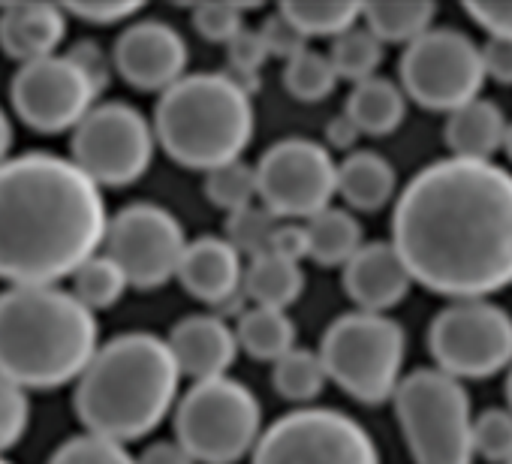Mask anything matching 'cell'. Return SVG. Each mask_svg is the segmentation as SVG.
<instances>
[{"mask_svg": "<svg viewBox=\"0 0 512 464\" xmlns=\"http://www.w3.org/2000/svg\"><path fill=\"white\" fill-rule=\"evenodd\" d=\"M142 4H64L67 13H73L76 19L88 22V25H118L130 16L139 13Z\"/></svg>", "mask_w": 512, "mask_h": 464, "instance_id": "obj_43", "label": "cell"}, {"mask_svg": "<svg viewBox=\"0 0 512 464\" xmlns=\"http://www.w3.org/2000/svg\"><path fill=\"white\" fill-rule=\"evenodd\" d=\"M473 446L476 455L494 464L512 461V410L491 407L473 422Z\"/></svg>", "mask_w": 512, "mask_h": 464, "instance_id": "obj_36", "label": "cell"}, {"mask_svg": "<svg viewBox=\"0 0 512 464\" xmlns=\"http://www.w3.org/2000/svg\"><path fill=\"white\" fill-rule=\"evenodd\" d=\"M100 184L73 160L28 151L0 166V278L13 287H55L106 242Z\"/></svg>", "mask_w": 512, "mask_h": 464, "instance_id": "obj_2", "label": "cell"}, {"mask_svg": "<svg viewBox=\"0 0 512 464\" xmlns=\"http://www.w3.org/2000/svg\"><path fill=\"white\" fill-rule=\"evenodd\" d=\"M281 13L296 25V31L311 40V37H332L338 40L341 34L353 31L362 19V4H281Z\"/></svg>", "mask_w": 512, "mask_h": 464, "instance_id": "obj_31", "label": "cell"}, {"mask_svg": "<svg viewBox=\"0 0 512 464\" xmlns=\"http://www.w3.org/2000/svg\"><path fill=\"white\" fill-rule=\"evenodd\" d=\"M392 245L413 281L455 302L512 284V175L491 160L446 157L404 187Z\"/></svg>", "mask_w": 512, "mask_h": 464, "instance_id": "obj_1", "label": "cell"}, {"mask_svg": "<svg viewBox=\"0 0 512 464\" xmlns=\"http://www.w3.org/2000/svg\"><path fill=\"white\" fill-rule=\"evenodd\" d=\"M10 148H13V124H10L7 112L0 109V166L10 160Z\"/></svg>", "mask_w": 512, "mask_h": 464, "instance_id": "obj_48", "label": "cell"}, {"mask_svg": "<svg viewBox=\"0 0 512 464\" xmlns=\"http://www.w3.org/2000/svg\"><path fill=\"white\" fill-rule=\"evenodd\" d=\"M136 464H196V458L178 440H157L142 449Z\"/></svg>", "mask_w": 512, "mask_h": 464, "instance_id": "obj_46", "label": "cell"}, {"mask_svg": "<svg viewBox=\"0 0 512 464\" xmlns=\"http://www.w3.org/2000/svg\"><path fill=\"white\" fill-rule=\"evenodd\" d=\"M193 28L211 43H232L241 28V4H196Z\"/></svg>", "mask_w": 512, "mask_h": 464, "instance_id": "obj_38", "label": "cell"}, {"mask_svg": "<svg viewBox=\"0 0 512 464\" xmlns=\"http://www.w3.org/2000/svg\"><path fill=\"white\" fill-rule=\"evenodd\" d=\"M97 97V85L70 55H52L25 64L10 85V100L22 124L46 136L76 130L97 106Z\"/></svg>", "mask_w": 512, "mask_h": 464, "instance_id": "obj_15", "label": "cell"}, {"mask_svg": "<svg viewBox=\"0 0 512 464\" xmlns=\"http://www.w3.org/2000/svg\"><path fill=\"white\" fill-rule=\"evenodd\" d=\"M260 437L263 407L232 377L193 383L175 407V440L199 464H235L256 449Z\"/></svg>", "mask_w": 512, "mask_h": 464, "instance_id": "obj_8", "label": "cell"}, {"mask_svg": "<svg viewBox=\"0 0 512 464\" xmlns=\"http://www.w3.org/2000/svg\"><path fill=\"white\" fill-rule=\"evenodd\" d=\"M437 16L434 4L413 0V4H362L365 28L380 43H416L431 31V22Z\"/></svg>", "mask_w": 512, "mask_h": 464, "instance_id": "obj_27", "label": "cell"}, {"mask_svg": "<svg viewBox=\"0 0 512 464\" xmlns=\"http://www.w3.org/2000/svg\"><path fill=\"white\" fill-rule=\"evenodd\" d=\"M253 464H380V452L353 416L329 407H305L275 419L263 431Z\"/></svg>", "mask_w": 512, "mask_h": 464, "instance_id": "obj_9", "label": "cell"}, {"mask_svg": "<svg viewBox=\"0 0 512 464\" xmlns=\"http://www.w3.org/2000/svg\"><path fill=\"white\" fill-rule=\"evenodd\" d=\"M31 422V401L19 383L0 374V455L13 449Z\"/></svg>", "mask_w": 512, "mask_h": 464, "instance_id": "obj_37", "label": "cell"}, {"mask_svg": "<svg viewBox=\"0 0 512 464\" xmlns=\"http://www.w3.org/2000/svg\"><path fill=\"white\" fill-rule=\"evenodd\" d=\"M0 464H13V461H7V458H4V455H0Z\"/></svg>", "mask_w": 512, "mask_h": 464, "instance_id": "obj_51", "label": "cell"}, {"mask_svg": "<svg viewBox=\"0 0 512 464\" xmlns=\"http://www.w3.org/2000/svg\"><path fill=\"white\" fill-rule=\"evenodd\" d=\"M329 61H332L338 79H350L359 85V82L377 76V67L383 64V43L368 28L356 25L353 31L332 40Z\"/></svg>", "mask_w": 512, "mask_h": 464, "instance_id": "obj_29", "label": "cell"}, {"mask_svg": "<svg viewBox=\"0 0 512 464\" xmlns=\"http://www.w3.org/2000/svg\"><path fill=\"white\" fill-rule=\"evenodd\" d=\"M506 118L497 103L491 100H473L455 112H449L446 121V145L452 157L461 160H491L494 151L506 142Z\"/></svg>", "mask_w": 512, "mask_h": 464, "instance_id": "obj_21", "label": "cell"}, {"mask_svg": "<svg viewBox=\"0 0 512 464\" xmlns=\"http://www.w3.org/2000/svg\"><path fill=\"white\" fill-rule=\"evenodd\" d=\"M130 287L124 269L106 254V257H91L76 275H73V296L88 305L91 311H106L121 302L124 290Z\"/></svg>", "mask_w": 512, "mask_h": 464, "instance_id": "obj_30", "label": "cell"}, {"mask_svg": "<svg viewBox=\"0 0 512 464\" xmlns=\"http://www.w3.org/2000/svg\"><path fill=\"white\" fill-rule=\"evenodd\" d=\"M275 214L269 208H241L235 214H229V226H226V242L244 257L260 260L272 251V236H275Z\"/></svg>", "mask_w": 512, "mask_h": 464, "instance_id": "obj_34", "label": "cell"}, {"mask_svg": "<svg viewBox=\"0 0 512 464\" xmlns=\"http://www.w3.org/2000/svg\"><path fill=\"white\" fill-rule=\"evenodd\" d=\"M97 320L58 287L0 293V374L22 389H58L79 380L97 356Z\"/></svg>", "mask_w": 512, "mask_h": 464, "instance_id": "obj_4", "label": "cell"}, {"mask_svg": "<svg viewBox=\"0 0 512 464\" xmlns=\"http://www.w3.org/2000/svg\"><path fill=\"white\" fill-rule=\"evenodd\" d=\"M413 275L392 242H371L344 266V290L359 311L386 314L404 302Z\"/></svg>", "mask_w": 512, "mask_h": 464, "instance_id": "obj_17", "label": "cell"}, {"mask_svg": "<svg viewBox=\"0 0 512 464\" xmlns=\"http://www.w3.org/2000/svg\"><path fill=\"white\" fill-rule=\"evenodd\" d=\"M154 133L163 151L205 175L241 160L253 139L250 94L226 73H193L160 94Z\"/></svg>", "mask_w": 512, "mask_h": 464, "instance_id": "obj_5", "label": "cell"}, {"mask_svg": "<svg viewBox=\"0 0 512 464\" xmlns=\"http://www.w3.org/2000/svg\"><path fill=\"white\" fill-rule=\"evenodd\" d=\"M169 350L181 368V374L196 383L226 377L229 365L238 356V335L211 314L184 317L169 332Z\"/></svg>", "mask_w": 512, "mask_h": 464, "instance_id": "obj_18", "label": "cell"}, {"mask_svg": "<svg viewBox=\"0 0 512 464\" xmlns=\"http://www.w3.org/2000/svg\"><path fill=\"white\" fill-rule=\"evenodd\" d=\"M260 37H263V43H266L269 55H278V58H287V61L308 49V40L296 31V25H293L281 10H278V13L263 25Z\"/></svg>", "mask_w": 512, "mask_h": 464, "instance_id": "obj_40", "label": "cell"}, {"mask_svg": "<svg viewBox=\"0 0 512 464\" xmlns=\"http://www.w3.org/2000/svg\"><path fill=\"white\" fill-rule=\"evenodd\" d=\"M311 260L320 266H347L362 251V226L344 208H326L308 223Z\"/></svg>", "mask_w": 512, "mask_h": 464, "instance_id": "obj_25", "label": "cell"}, {"mask_svg": "<svg viewBox=\"0 0 512 464\" xmlns=\"http://www.w3.org/2000/svg\"><path fill=\"white\" fill-rule=\"evenodd\" d=\"M509 464H512V461H509Z\"/></svg>", "mask_w": 512, "mask_h": 464, "instance_id": "obj_52", "label": "cell"}, {"mask_svg": "<svg viewBox=\"0 0 512 464\" xmlns=\"http://www.w3.org/2000/svg\"><path fill=\"white\" fill-rule=\"evenodd\" d=\"M244 272L241 254L226 239L202 236L187 245L178 281L193 299L205 305H226L244 293Z\"/></svg>", "mask_w": 512, "mask_h": 464, "instance_id": "obj_19", "label": "cell"}, {"mask_svg": "<svg viewBox=\"0 0 512 464\" xmlns=\"http://www.w3.org/2000/svg\"><path fill=\"white\" fill-rule=\"evenodd\" d=\"M401 82L407 97L422 109L455 112L479 100L485 82L482 49L458 31L431 28L407 46L401 58Z\"/></svg>", "mask_w": 512, "mask_h": 464, "instance_id": "obj_12", "label": "cell"}, {"mask_svg": "<svg viewBox=\"0 0 512 464\" xmlns=\"http://www.w3.org/2000/svg\"><path fill=\"white\" fill-rule=\"evenodd\" d=\"M395 413L416 464H470L473 413L458 377L440 368L407 374L395 392Z\"/></svg>", "mask_w": 512, "mask_h": 464, "instance_id": "obj_6", "label": "cell"}, {"mask_svg": "<svg viewBox=\"0 0 512 464\" xmlns=\"http://www.w3.org/2000/svg\"><path fill=\"white\" fill-rule=\"evenodd\" d=\"M181 368L169 341L127 332L97 350L76 380L73 407L88 434L136 440L151 434L178 398Z\"/></svg>", "mask_w": 512, "mask_h": 464, "instance_id": "obj_3", "label": "cell"}, {"mask_svg": "<svg viewBox=\"0 0 512 464\" xmlns=\"http://www.w3.org/2000/svg\"><path fill=\"white\" fill-rule=\"evenodd\" d=\"M506 398H509V410H512V371H509V380H506Z\"/></svg>", "mask_w": 512, "mask_h": 464, "instance_id": "obj_50", "label": "cell"}, {"mask_svg": "<svg viewBox=\"0 0 512 464\" xmlns=\"http://www.w3.org/2000/svg\"><path fill=\"white\" fill-rule=\"evenodd\" d=\"M266 58H269V49H266V43H263V37H260V31L256 34H250V31H241L232 43H229V79H235L244 91H247V85H244V79L250 82V88H253V76H256V70H260L263 64H266ZM250 94V91H247Z\"/></svg>", "mask_w": 512, "mask_h": 464, "instance_id": "obj_39", "label": "cell"}, {"mask_svg": "<svg viewBox=\"0 0 512 464\" xmlns=\"http://www.w3.org/2000/svg\"><path fill=\"white\" fill-rule=\"evenodd\" d=\"M407 338L386 314L353 311L338 317L320 344L329 380L362 404H383L401 386Z\"/></svg>", "mask_w": 512, "mask_h": 464, "instance_id": "obj_7", "label": "cell"}, {"mask_svg": "<svg viewBox=\"0 0 512 464\" xmlns=\"http://www.w3.org/2000/svg\"><path fill=\"white\" fill-rule=\"evenodd\" d=\"M362 136V130L350 121V115L344 112L341 118H332L329 121V142L341 151H350L356 145V139Z\"/></svg>", "mask_w": 512, "mask_h": 464, "instance_id": "obj_47", "label": "cell"}, {"mask_svg": "<svg viewBox=\"0 0 512 464\" xmlns=\"http://www.w3.org/2000/svg\"><path fill=\"white\" fill-rule=\"evenodd\" d=\"M326 380H329V371L323 365V356L314 350H299V347L287 353L284 359H278L272 371V383L278 395L287 401H299V404L314 401L326 389Z\"/></svg>", "mask_w": 512, "mask_h": 464, "instance_id": "obj_28", "label": "cell"}, {"mask_svg": "<svg viewBox=\"0 0 512 464\" xmlns=\"http://www.w3.org/2000/svg\"><path fill=\"white\" fill-rule=\"evenodd\" d=\"M70 58L88 73V79L97 85V91L103 94V88L109 85V58L103 55V49L97 46V43H91V40H82V43H76L73 49H70Z\"/></svg>", "mask_w": 512, "mask_h": 464, "instance_id": "obj_45", "label": "cell"}, {"mask_svg": "<svg viewBox=\"0 0 512 464\" xmlns=\"http://www.w3.org/2000/svg\"><path fill=\"white\" fill-rule=\"evenodd\" d=\"M238 347H244L247 356L260 362H278L287 353L296 350V326L287 317V311L272 308H250L238 317Z\"/></svg>", "mask_w": 512, "mask_h": 464, "instance_id": "obj_26", "label": "cell"}, {"mask_svg": "<svg viewBox=\"0 0 512 464\" xmlns=\"http://www.w3.org/2000/svg\"><path fill=\"white\" fill-rule=\"evenodd\" d=\"M338 193L356 211H380L395 193V166L377 151H350L338 163Z\"/></svg>", "mask_w": 512, "mask_h": 464, "instance_id": "obj_22", "label": "cell"}, {"mask_svg": "<svg viewBox=\"0 0 512 464\" xmlns=\"http://www.w3.org/2000/svg\"><path fill=\"white\" fill-rule=\"evenodd\" d=\"M302 293H305V272L299 269V263L269 254L260 260H250L244 272V296L256 308L287 311L290 305L299 302Z\"/></svg>", "mask_w": 512, "mask_h": 464, "instance_id": "obj_24", "label": "cell"}, {"mask_svg": "<svg viewBox=\"0 0 512 464\" xmlns=\"http://www.w3.org/2000/svg\"><path fill=\"white\" fill-rule=\"evenodd\" d=\"M503 151H506V157L512 160V124H509V130H506V142H503Z\"/></svg>", "mask_w": 512, "mask_h": 464, "instance_id": "obj_49", "label": "cell"}, {"mask_svg": "<svg viewBox=\"0 0 512 464\" xmlns=\"http://www.w3.org/2000/svg\"><path fill=\"white\" fill-rule=\"evenodd\" d=\"M428 350L440 371L482 380L512 362V317L485 299L443 308L428 329Z\"/></svg>", "mask_w": 512, "mask_h": 464, "instance_id": "obj_11", "label": "cell"}, {"mask_svg": "<svg viewBox=\"0 0 512 464\" xmlns=\"http://www.w3.org/2000/svg\"><path fill=\"white\" fill-rule=\"evenodd\" d=\"M112 67L118 76L139 91L166 94L184 79L187 70V43L166 22H136L115 40Z\"/></svg>", "mask_w": 512, "mask_h": 464, "instance_id": "obj_16", "label": "cell"}, {"mask_svg": "<svg viewBox=\"0 0 512 464\" xmlns=\"http://www.w3.org/2000/svg\"><path fill=\"white\" fill-rule=\"evenodd\" d=\"M157 133L148 118L127 103H97L73 130V163L100 187L139 181L154 160Z\"/></svg>", "mask_w": 512, "mask_h": 464, "instance_id": "obj_10", "label": "cell"}, {"mask_svg": "<svg viewBox=\"0 0 512 464\" xmlns=\"http://www.w3.org/2000/svg\"><path fill=\"white\" fill-rule=\"evenodd\" d=\"M205 196L235 214L241 208H250L253 199L260 196V184H256V166H247L244 160H232V163H223L217 169H211L205 175Z\"/></svg>", "mask_w": 512, "mask_h": 464, "instance_id": "obj_33", "label": "cell"}, {"mask_svg": "<svg viewBox=\"0 0 512 464\" xmlns=\"http://www.w3.org/2000/svg\"><path fill=\"white\" fill-rule=\"evenodd\" d=\"M49 464H136V458L118 440L100 434H79L61 443L52 452Z\"/></svg>", "mask_w": 512, "mask_h": 464, "instance_id": "obj_35", "label": "cell"}, {"mask_svg": "<svg viewBox=\"0 0 512 464\" xmlns=\"http://www.w3.org/2000/svg\"><path fill=\"white\" fill-rule=\"evenodd\" d=\"M335 85H338V73H335L329 55H320L314 49L299 52L284 67V88L302 103L326 100L335 91Z\"/></svg>", "mask_w": 512, "mask_h": 464, "instance_id": "obj_32", "label": "cell"}, {"mask_svg": "<svg viewBox=\"0 0 512 464\" xmlns=\"http://www.w3.org/2000/svg\"><path fill=\"white\" fill-rule=\"evenodd\" d=\"M64 37L67 19L55 4H10L0 13V49L22 67L52 58Z\"/></svg>", "mask_w": 512, "mask_h": 464, "instance_id": "obj_20", "label": "cell"}, {"mask_svg": "<svg viewBox=\"0 0 512 464\" xmlns=\"http://www.w3.org/2000/svg\"><path fill=\"white\" fill-rule=\"evenodd\" d=\"M263 208L275 217H305L326 211L338 193V163L326 145L311 139H284L256 163Z\"/></svg>", "mask_w": 512, "mask_h": 464, "instance_id": "obj_14", "label": "cell"}, {"mask_svg": "<svg viewBox=\"0 0 512 464\" xmlns=\"http://www.w3.org/2000/svg\"><path fill=\"white\" fill-rule=\"evenodd\" d=\"M187 245L178 217L154 202L121 208L106 232L109 257L124 269L130 287L139 290H157L178 278Z\"/></svg>", "mask_w": 512, "mask_h": 464, "instance_id": "obj_13", "label": "cell"}, {"mask_svg": "<svg viewBox=\"0 0 512 464\" xmlns=\"http://www.w3.org/2000/svg\"><path fill=\"white\" fill-rule=\"evenodd\" d=\"M272 257L299 263L302 257H311V242H308V226L302 223H278L275 236H272ZM266 254V257H269Z\"/></svg>", "mask_w": 512, "mask_h": 464, "instance_id": "obj_41", "label": "cell"}, {"mask_svg": "<svg viewBox=\"0 0 512 464\" xmlns=\"http://www.w3.org/2000/svg\"><path fill=\"white\" fill-rule=\"evenodd\" d=\"M347 115L362 130V136H389L401 127L407 115V100L398 85L383 76H374L353 85Z\"/></svg>", "mask_w": 512, "mask_h": 464, "instance_id": "obj_23", "label": "cell"}, {"mask_svg": "<svg viewBox=\"0 0 512 464\" xmlns=\"http://www.w3.org/2000/svg\"><path fill=\"white\" fill-rule=\"evenodd\" d=\"M467 7V16L488 31V37H506L512 40V4H464Z\"/></svg>", "mask_w": 512, "mask_h": 464, "instance_id": "obj_42", "label": "cell"}, {"mask_svg": "<svg viewBox=\"0 0 512 464\" xmlns=\"http://www.w3.org/2000/svg\"><path fill=\"white\" fill-rule=\"evenodd\" d=\"M482 67L488 79L500 85H512V40L488 37V43L482 46Z\"/></svg>", "mask_w": 512, "mask_h": 464, "instance_id": "obj_44", "label": "cell"}]
</instances>
